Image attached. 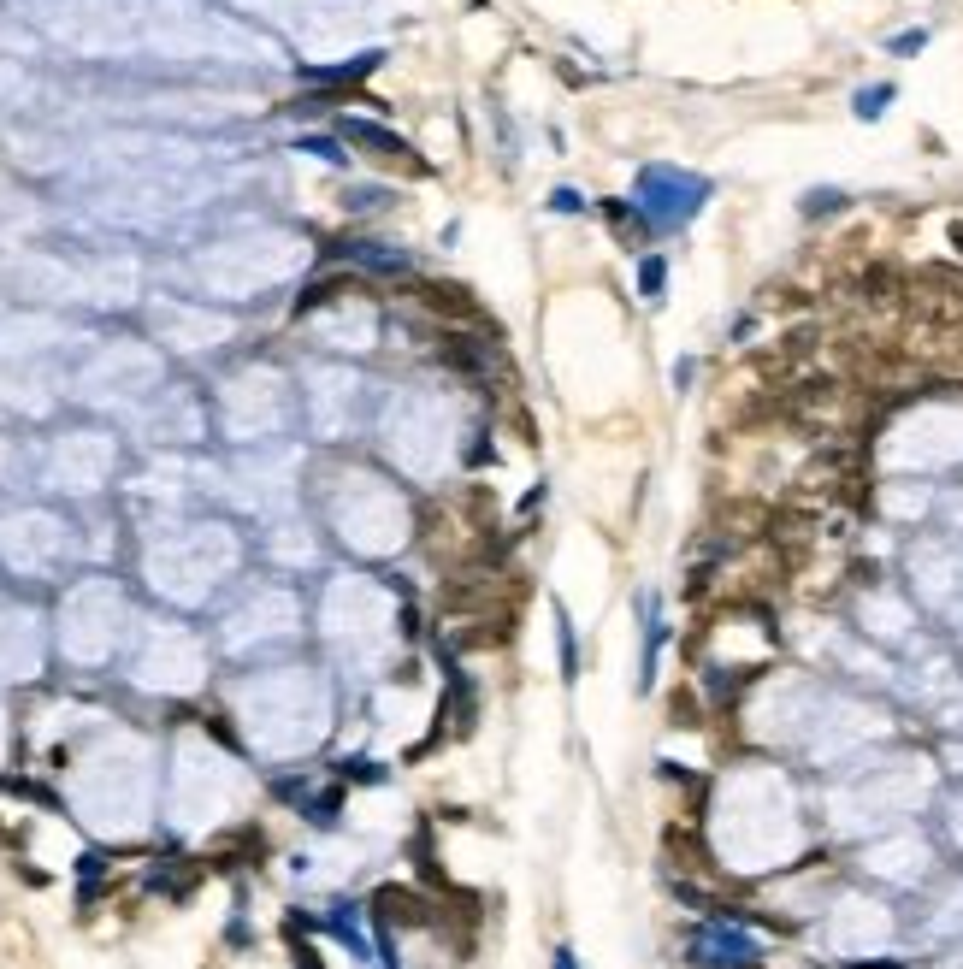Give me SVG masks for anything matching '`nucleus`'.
Wrapping results in <instances>:
<instances>
[{
	"instance_id": "1",
	"label": "nucleus",
	"mask_w": 963,
	"mask_h": 969,
	"mask_svg": "<svg viewBox=\"0 0 963 969\" xmlns=\"http://www.w3.org/2000/svg\"><path fill=\"white\" fill-rule=\"evenodd\" d=\"M698 952H704V964H751L757 958L751 940H739V934H709V940H698Z\"/></svg>"
}]
</instances>
